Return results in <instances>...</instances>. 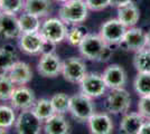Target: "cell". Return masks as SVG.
<instances>
[{
	"label": "cell",
	"instance_id": "obj_1",
	"mask_svg": "<svg viewBox=\"0 0 150 134\" xmlns=\"http://www.w3.org/2000/svg\"><path fill=\"white\" fill-rule=\"evenodd\" d=\"M88 16V8L85 0H69L59 7L58 18L66 25L75 26L84 22Z\"/></svg>",
	"mask_w": 150,
	"mask_h": 134
},
{
	"label": "cell",
	"instance_id": "obj_2",
	"mask_svg": "<svg viewBox=\"0 0 150 134\" xmlns=\"http://www.w3.org/2000/svg\"><path fill=\"white\" fill-rule=\"evenodd\" d=\"M67 25L59 18H47L42 22L39 34L45 41L54 45L61 44L66 39Z\"/></svg>",
	"mask_w": 150,
	"mask_h": 134
},
{
	"label": "cell",
	"instance_id": "obj_3",
	"mask_svg": "<svg viewBox=\"0 0 150 134\" xmlns=\"http://www.w3.org/2000/svg\"><path fill=\"white\" fill-rule=\"evenodd\" d=\"M93 98L84 95L83 93H77L71 96L69 102V113L79 122H88V120L95 113V105Z\"/></svg>",
	"mask_w": 150,
	"mask_h": 134
},
{
	"label": "cell",
	"instance_id": "obj_4",
	"mask_svg": "<svg viewBox=\"0 0 150 134\" xmlns=\"http://www.w3.org/2000/svg\"><path fill=\"white\" fill-rule=\"evenodd\" d=\"M103 105L105 111L110 114H125L131 106V97L125 88L111 89Z\"/></svg>",
	"mask_w": 150,
	"mask_h": 134
},
{
	"label": "cell",
	"instance_id": "obj_5",
	"mask_svg": "<svg viewBox=\"0 0 150 134\" xmlns=\"http://www.w3.org/2000/svg\"><path fill=\"white\" fill-rule=\"evenodd\" d=\"M106 45L108 44L101 38L99 34L88 32L77 48L83 58L91 62H99V58L106 47Z\"/></svg>",
	"mask_w": 150,
	"mask_h": 134
},
{
	"label": "cell",
	"instance_id": "obj_6",
	"mask_svg": "<svg viewBox=\"0 0 150 134\" xmlns=\"http://www.w3.org/2000/svg\"><path fill=\"white\" fill-rule=\"evenodd\" d=\"M127 29L128 28L118 18H112L104 21L101 25L99 35L108 45L117 46L121 44V41L123 40Z\"/></svg>",
	"mask_w": 150,
	"mask_h": 134
},
{
	"label": "cell",
	"instance_id": "obj_7",
	"mask_svg": "<svg viewBox=\"0 0 150 134\" xmlns=\"http://www.w3.org/2000/svg\"><path fill=\"white\" fill-rule=\"evenodd\" d=\"M44 122L39 120L31 109L20 111L15 123L17 134H42Z\"/></svg>",
	"mask_w": 150,
	"mask_h": 134
},
{
	"label": "cell",
	"instance_id": "obj_8",
	"mask_svg": "<svg viewBox=\"0 0 150 134\" xmlns=\"http://www.w3.org/2000/svg\"><path fill=\"white\" fill-rule=\"evenodd\" d=\"M86 74V64L83 60V58L73 56L63 62L62 75L66 82L72 84H80Z\"/></svg>",
	"mask_w": 150,
	"mask_h": 134
},
{
	"label": "cell",
	"instance_id": "obj_9",
	"mask_svg": "<svg viewBox=\"0 0 150 134\" xmlns=\"http://www.w3.org/2000/svg\"><path fill=\"white\" fill-rule=\"evenodd\" d=\"M63 62L61 57L54 51L44 53L37 63V72L45 78H55L62 74Z\"/></svg>",
	"mask_w": 150,
	"mask_h": 134
},
{
	"label": "cell",
	"instance_id": "obj_10",
	"mask_svg": "<svg viewBox=\"0 0 150 134\" xmlns=\"http://www.w3.org/2000/svg\"><path fill=\"white\" fill-rule=\"evenodd\" d=\"M79 85L80 92L91 98H98L104 95L108 88L102 75L96 73H88Z\"/></svg>",
	"mask_w": 150,
	"mask_h": 134
},
{
	"label": "cell",
	"instance_id": "obj_11",
	"mask_svg": "<svg viewBox=\"0 0 150 134\" xmlns=\"http://www.w3.org/2000/svg\"><path fill=\"white\" fill-rule=\"evenodd\" d=\"M45 39L39 32L21 34L18 38L19 49L27 55H42L44 54Z\"/></svg>",
	"mask_w": 150,
	"mask_h": 134
},
{
	"label": "cell",
	"instance_id": "obj_12",
	"mask_svg": "<svg viewBox=\"0 0 150 134\" xmlns=\"http://www.w3.org/2000/svg\"><path fill=\"white\" fill-rule=\"evenodd\" d=\"M21 36L18 16L0 13V40H13Z\"/></svg>",
	"mask_w": 150,
	"mask_h": 134
},
{
	"label": "cell",
	"instance_id": "obj_13",
	"mask_svg": "<svg viewBox=\"0 0 150 134\" xmlns=\"http://www.w3.org/2000/svg\"><path fill=\"white\" fill-rule=\"evenodd\" d=\"M102 77L105 82L108 88H125L127 84V72L125 69L119 64H111L106 67Z\"/></svg>",
	"mask_w": 150,
	"mask_h": 134
},
{
	"label": "cell",
	"instance_id": "obj_14",
	"mask_svg": "<svg viewBox=\"0 0 150 134\" xmlns=\"http://www.w3.org/2000/svg\"><path fill=\"white\" fill-rule=\"evenodd\" d=\"M10 103L15 109H19V111L31 109L36 103L35 93L33 89L25 85L18 86L13 91V96L10 98Z\"/></svg>",
	"mask_w": 150,
	"mask_h": 134
},
{
	"label": "cell",
	"instance_id": "obj_15",
	"mask_svg": "<svg viewBox=\"0 0 150 134\" xmlns=\"http://www.w3.org/2000/svg\"><path fill=\"white\" fill-rule=\"evenodd\" d=\"M121 46L123 49L129 51H139L146 48V32L138 27L128 28L123 40L121 41Z\"/></svg>",
	"mask_w": 150,
	"mask_h": 134
},
{
	"label": "cell",
	"instance_id": "obj_16",
	"mask_svg": "<svg viewBox=\"0 0 150 134\" xmlns=\"http://www.w3.org/2000/svg\"><path fill=\"white\" fill-rule=\"evenodd\" d=\"M86 123L91 134H112L114 130L112 120L106 113H94Z\"/></svg>",
	"mask_w": 150,
	"mask_h": 134
},
{
	"label": "cell",
	"instance_id": "obj_17",
	"mask_svg": "<svg viewBox=\"0 0 150 134\" xmlns=\"http://www.w3.org/2000/svg\"><path fill=\"white\" fill-rule=\"evenodd\" d=\"M45 134H69L71 124L64 114H55L44 122L43 125Z\"/></svg>",
	"mask_w": 150,
	"mask_h": 134
},
{
	"label": "cell",
	"instance_id": "obj_18",
	"mask_svg": "<svg viewBox=\"0 0 150 134\" xmlns=\"http://www.w3.org/2000/svg\"><path fill=\"white\" fill-rule=\"evenodd\" d=\"M8 76L16 84V86H24L33 79V70L27 63L17 60L9 70Z\"/></svg>",
	"mask_w": 150,
	"mask_h": 134
},
{
	"label": "cell",
	"instance_id": "obj_19",
	"mask_svg": "<svg viewBox=\"0 0 150 134\" xmlns=\"http://www.w3.org/2000/svg\"><path fill=\"white\" fill-rule=\"evenodd\" d=\"M144 121L146 120L138 112L125 113V114H123V117L121 119V122H120L119 133L138 134Z\"/></svg>",
	"mask_w": 150,
	"mask_h": 134
},
{
	"label": "cell",
	"instance_id": "obj_20",
	"mask_svg": "<svg viewBox=\"0 0 150 134\" xmlns=\"http://www.w3.org/2000/svg\"><path fill=\"white\" fill-rule=\"evenodd\" d=\"M118 19L127 27L131 28L138 24L140 19V10L133 2L118 8Z\"/></svg>",
	"mask_w": 150,
	"mask_h": 134
},
{
	"label": "cell",
	"instance_id": "obj_21",
	"mask_svg": "<svg viewBox=\"0 0 150 134\" xmlns=\"http://www.w3.org/2000/svg\"><path fill=\"white\" fill-rule=\"evenodd\" d=\"M52 0H25L24 11L45 18L52 13Z\"/></svg>",
	"mask_w": 150,
	"mask_h": 134
},
{
	"label": "cell",
	"instance_id": "obj_22",
	"mask_svg": "<svg viewBox=\"0 0 150 134\" xmlns=\"http://www.w3.org/2000/svg\"><path fill=\"white\" fill-rule=\"evenodd\" d=\"M18 22L21 34H33V32H39L42 21L40 18L33 15V13L23 11L18 16Z\"/></svg>",
	"mask_w": 150,
	"mask_h": 134
},
{
	"label": "cell",
	"instance_id": "obj_23",
	"mask_svg": "<svg viewBox=\"0 0 150 134\" xmlns=\"http://www.w3.org/2000/svg\"><path fill=\"white\" fill-rule=\"evenodd\" d=\"M17 62V54L15 48L5 46L0 47V76L8 75L15 63Z\"/></svg>",
	"mask_w": 150,
	"mask_h": 134
},
{
	"label": "cell",
	"instance_id": "obj_24",
	"mask_svg": "<svg viewBox=\"0 0 150 134\" xmlns=\"http://www.w3.org/2000/svg\"><path fill=\"white\" fill-rule=\"evenodd\" d=\"M31 111L36 114V116L39 120H42L43 122L48 120L50 117H52L53 115L55 114L52 101L48 100V98H40V100L36 101Z\"/></svg>",
	"mask_w": 150,
	"mask_h": 134
},
{
	"label": "cell",
	"instance_id": "obj_25",
	"mask_svg": "<svg viewBox=\"0 0 150 134\" xmlns=\"http://www.w3.org/2000/svg\"><path fill=\"white\" fill-rule=\"evenodd\" d=\"M133 67L137 73H150V49L146 47L134 53Z\"/></svg>",
	"mask_w": 150,
	"mask_h": 134
},
{
	"label": "cell",
	"instance_id": "obj_26",
	"mask_svg": "<svg viewBox=\"0 0 150 134\" xmlns=\"http://www.w3.org/2000/svg\"><path fill=\"white\" fill-rule=\"evenodd\" d=\"M88 34V29L85 27H83L82 24L81 25H75L71 29H69L65 41H67V44L73 46V47H79L82 43V40L84 39V37Z\"/></svg>",
	"mask_w": 150,
	"mask_h": 134
},
{
	"label": "cell",
	"instance_id": "obj_27",
	"mask_svg": "<svg viewBox=\"0 0 150 134\" xmlns=\"http://www.w3.org/2000/svg\"><path fill=\"white\" fill-rule=\"evenodd\" d=\"M133 88L139 96L150 95V73H138L133 81Z\"/></svg>",
	"mask_w": 150,
	"mask_h": 134
},
{
	"label": "cell",
	"instance_id": "obj_28",
	"mask_svg": "<svg viewBox=\"0 0 150 134\" xmlns=\"http://www.w3.org/2000/svg\"><path fill=\"white\" fill-rule=\"evenodd\" d=\"M54 111L57 114H65L69 111V102L71 96L66 93H56L50 97Z\"/></svg>",
	"mask_w": 150,
	"mask_h": 134
},
{
	"label": "cell",
	"instance_id": "obj_29",
	"mask_svg": "<svg viewBox=\"0 0 150 134\" xmlns=\"http://www.w3.org/2000/svg\"><path fill=\"white\" fill-rule=\"evenodd\" d=\"M16 120L15 109L7 105H0V128H10L15 125Z\"/></svg>",
	"mask_w": 150,
	"mask_h": 134
},
{
	"label": "cell",
	"instance_id": "obj_30",
	"mask_svg": "<svg viewBox=\"0 0 150 134\" xmlns=\"http://www.w3.org/2000/svg\"><path fill=\"white\" fill-rule=\"evenodd\" d=\"M16 89V84L10 79V77L0 76V101H10L13 91Z\"/></svg>",
	"mask_w": 150,
	"mask_h": 134
},
{
	"label": "cell",
	"instance_id": "obj_31",
	"mask_svg": "<svg viewBox=\"0 0 150 134\" xmlns=\"http://www.w3.org/2000/svg\"><path fill=\"white\" fill-rule=\"evenodd\" d=\"M0 5L2 13L17 15L24 11L25 0H0Z\"/></svg>",
	"mask_w": 150,
	"mask_h": 134
},
{
	"label": "cell",
	"instance_id": "obj_32",
	"mask_svg": "<svg viewBox=\"0 0 150 134\" xmlns=\"http://www.w3.org/2000/svg\"><path fill=\"white\" fill-rule=\"evenodd\" d=\"M138 113L146 121H150V95L140 96L138 101Z\"/></svg>",
	"mask_w": 150,
	"mask_h": 134
},
{
	"label": "cell",
	"instance_id": "obj_33",
	"mask_svg": "<svg viewBox=\"0 0 150 134\" xmlns=\"http://www.w3.org/2000/svg\"><path fill=\"white\" fill-rule=\"evenodd\" d=\"M88 10L101 11L110 6V0H85Z\"/></svg>",
	"mask_w": 150,
	"mask_h": 134
},
{
	"label": "cell",
	"instance_id": "obj_34",
	"mask_svg": "<svg viewBox=\"0 0 150 134\" xmlns=\"http://www.w3.org/2000/svg\"><path fill=\"white\" fill-rule=\"evenodd\" d=\"M112 55H113L112 46L106 45V47L104 48L103 53L101 54V56H100V58H99V62H98V63H106V62H109V60L112 58Z\"/></svg>",
	"mask_w": 150,
	"mask_h": 134
},
{
	"label": "cell",
	"instance_id": "obj_35",
	"mask_svg": "<svg viewBox=\"0 0 150 134\" xmlns=\"http://www.w3.org/2000/svg\"><path fill=\"white\" fill-rule=\"evenodd\" d=\"M133 2V0H110V6L113 8H120V7H123L125 5H129Z\"/></svg>",
	"mask_w": 150,
	"mask_h": 134
},
{
	"label": "cell",
	"instance_id": "obj_36",
	"mask_svg": "<svg viewBox=\"0 0 150 134\" xmlns=\"http://www.w3.org/2000/svg\"><path fill=\"white\" fill-rule=\"evenodd\" d=\"M138 134H150V121H144Z\"/></svg>",
	"mask_w": 150,
	"mask_h": 134
},
{
	"label": "cell",
	"instance_id": "obj_37",
	"mask_svg": "<svg viewBox=\"0 0 150 134\" xmlns=\"http://www.w3.org/2000/svg\"><path fill=\"white\" fill-rule=\"evenodd\" d=\"M146 47L150 49V29L146 32Z\"/></svg>",
	"mask_w": 150,
	"mask_h": 134
},
{
	"label": "cell",
	"instance_id": "obj_38",
	"mask_svg": "<svg viewBox=\"0 0 150 134\" xmlns=\"http://www.w3.org/2000/svg\"><path fill=\"white\" fill-rule=\"evenodd\" d=\"M0 134H8V132L5 128H0Z\"/></svg>",
	"mask_w": 150,
	"mask_h": 134
},
{
	"label": "cell",
	"instance_id": "obj_39",
	"mask_svg": "<svg viewBox=\"0 0 150 134\" xmlns=\"http://www.w3.org/2000/svg\"><path fill=\"white\" fill-rule=\"evenodd\" d=\"M56 2H59V4H64V2H66V1H69V0H55Z\"/></svg>",
	"mask_w": 150,
	"mask_h": 134
},
{
	"label": "cell",
	"instance_id": "obj_40",
	"mask_svg": "<svg viewBox=\"0 0 150 134\" xmlns=\"http://www.w3.org/2000/svg\"><path fill=\"white\" fill-rule=\"evenodd\" d=\"M0 13H1V5H0Z\"/></svg>",
	"mask_w": 150,
	"mask_h": 134
}]
</instances>
